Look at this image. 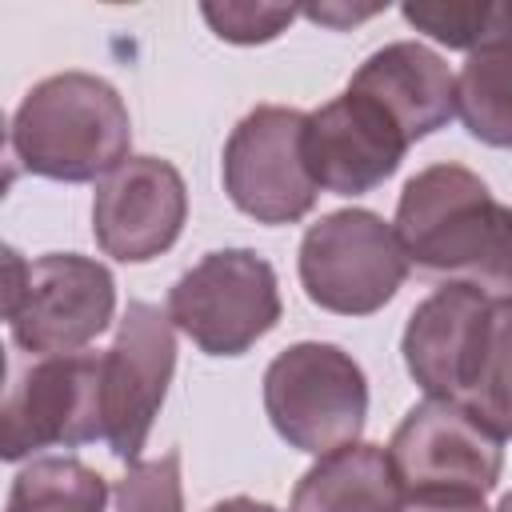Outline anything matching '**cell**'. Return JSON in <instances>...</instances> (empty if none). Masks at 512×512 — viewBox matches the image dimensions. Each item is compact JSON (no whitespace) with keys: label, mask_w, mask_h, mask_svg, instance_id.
Segmentation results:
<instances>
[{"label":"cell","mask_w":512,"mask_h":512,"mask_svg":"<svg viewBox=\"0 0 512 512\" xmlns=\"http://www.w3.org/2000/svg\"><path fill=\"white\" fill-rule=\"evenodd\" d=\"M392 228L408 264L488 296H512V208L472 168H420L396 200Z\"/></svg>","instance_id":"1"},{"label":"cell","mask_w":512,"mask_h":512,"mask_svg":"<svg viewBox=\"0 0 512 512\" xmlns=\"http://www.w3.org/2000/svg\"><path fill=\"white\" fill-rule=\"evenodd\" d=\"M132 116L124 96L92 72H56L32 84L12 112V152L44 180H104L128 160Z\"/></svg>","instance_id":"2"},{"label":"cell","mask_w":512,"mask_h":512,"mask_svg":"<svg viewBox=\"0 0 512 512\" xmlns=\"http://www.w3.org/2000/svg\"><path fill=\"white\" fill-rule=\"evenodd\" d=\"M264 412L276 436L308 456L348 448L368 420L364 368L340 344L300 340L268 364Z\"/></svg>","instance_id":"3"},{"label":"cell","mask_w":512,"mask_h":512,"mask_svg":"<svg viewBox=\"0 0 512 512\" xmlns=\"http://www.w3.org/2000/svg\"><path fill=\"white\" fill-rule=\"evenodd\" d=\"M296 264L304 296L336 316H372L408 280L396 228L368 208H340L308 224Z\"/></svg>","instance_id":"4"},{"label":"cell","mask_w":512,"mask_h":512,"mask_svg":"<svg viewBox=\"0 0 512 512\" xmlns=\"http://www.w3.org/2000/svg\"><path fill=\"white\" fill-rule=\"evenodd\" d=\"M168 316L204 356H244L280 324L276 272L252 248L208 252L172 284Z\"/></svg>","instance_id":"5"},{"label":"cell","mask_w":512,"mask_h":512,"mask_svg":"<svg viewBox=\"0 0 512 512\" xmlns=\"http://www.w3.org/2000/svg\"><path fill=\"white\" fill-rule=\"evenodd\" d=\"M504 440L452 400L408 408L388 440L408 500H484L504 472Z\"/></svg>","instance_id":"6"},{"label":"cell","mask_w":512,"mask_h":512,"mask_svg":"<svg viewBox=\"0 0 512 512\" xmlns=\"http://www.w3.org/2000/svg\"><path fill=\"white\" fill-rule=\"evenodd\" d=\"M308 112L256 104L224 144V192L256 224H296L316 204V180L304 160Z\"/></svg>","instance_id":"7"},{"label":"cell","mask_w":512,"mask_h":512,"mask_svg":"<svg viewBox=\"0 0 512 512\" xmlns=\"http://www.w3.org/2000/svg\"><path fill=\"white\" fill-rule=\"evenodd\" d=\"M104 352L44 356L24 368L0 408V456L8 464L40 448H76L104 436Z\"/></svg>","instance_id":"8"},{"label":"cell","mask_w":512,"mask_h":512,"mask_svg":"<svg viewBox=\"0 0 512 512\" xmlns=\"http://www.w3.org/2000/svg\"><path fill=\"white\" fill-rule=\"evenodd\" d=\"M116 316L112 272L80 252H48L28 264L20 300L4 312L12 344L36 356L84 352Z\"/></svg>","instance_id":"9"},{"label":"cell","mask_w":512,"mask_h":512,"mask_svg":"<svg viewBox=\"0 0 512 512\" xmlns=\"http://www.w3.org/2000/svg\"><path fill=\"white\" fill-rule=\"evenodd\" d=\"M176 372V324L168 308L132 300L116 324V340L104 352V440L124 464L140 460V448L164 408Z\"/></svg>","instance_id":"10"},{"label":"cell","mask_w":512,"mask_h":512,"mask_svg":"<svg viewBox=\"0 0 512 512\" xmlns=\"http://www.w3.org/2000/svg\"><path fill=\"white\" fill-rule=\"evenodd\" d=\"M188 220L184 176L160 156H128L96 184L92 236L120 264H148L168 252Z\"/></svg>","instance_id":"11"},{"label":"cell","mask_w":512,"mask_h":512,"mask_svg":"<svg viewBox=\"0 0 512 512\" xmlns=\"http://www.w3.org/2000/svg\"><path fill=\"white\" fill-rule=\"evenodd\" d=\"M492 308L496 296L472 284H444L412 308L400 352L428 400L464 404L488 352Z\"/></svg>","instance_id":"12"},{"label":"cell","mask_w":512,"mask_h":512,"mask_svg":"<svg viewBox=\"0 0 512 512\" xmlns=\"http://www.w3.org/2000/svg\"><path fill=\"white\" fill-rule=\"evenodd\" d=\"M408 136L368 96L344 88L324 108L308 112L304 160L316 188L332 196H364L380 188L404 160Z\"/></svg>","instance_id":"13"},{"label":"cell","mask_w":512,"mask_h":512,"mask_svg":"<svg viewBox=\"0 0 512 512\" xmlns=\"http://www.w3.org/2000/svg\"><path fill=\"white\" fill-rule=\"evenodd\" d=\"M352 92L376 100L408 144L432 136L456 116V76L420 40H396L376 48L348 80Z\"/></svg>","instance_id":"14"},{"label":"cell","mask_w":512,"mask_h":512,"mask_svg":"<svg viewBox=\"0 0 512 512\" xmlns=\"http://www.w3.org/2000/svg\"><path fill=\"white\" fill-rule=\"evenodd\" d=\"M404 504L408 496L388 448L356 440L316 456V464L296 480L288 512H404Z\"/></svg>","instance_id":"15"},{"label":"cell","mask_w":512,"mask_h":512,"mask_svg":"<svg viewBox=\"0 0 512 512\" xmlns=\"http://www.w3.org/2000/svg\"><path fill=\"white\" fill-rule=\"evenodd\" d=\"M456 116L480 144L512 148V44L464 60L456 76Z\"/></svg>","instance_id":"16"},{"label":"cell","mask_w":512,"mask_h":512,"mask_svg":"<svg viewBox=\"0 0 512 512\" xmlns=\"http://www.w3.org/2000/svg\"><path fill=\"white\" fill-rule=\"evenodd\" d=\"M108 484L76 456H40L16 472L4 512H104Z\"/></svg>","instance_id":"17"},{"label":"cell","mask_w":512,"mask_h":512,"mask_svg":"<svg viewBox=\"0 0 512 512\" xmlns=\"http://www.w3.org/2000/svg\"><path fill=\"white\" fill-rule=\"evenodd\" d=\"M400 16L460 52H488L512 44V0H412Z\"/></svg>","instance_id":"18"},{"label":"cell","mask_w":512,"mask_h":512,"mask_svg":"<svg viewBox=\"0 0 512 512\" xmlns=\"http://www.w3.org/2000/svg\"><path fill=\"white\" fill-rule=\"evenodd\" d=\"M460 408L472 412L496 440H512V296H496L488 352Z\"/></svg>","instance_id":"19"},{"label":"cell","mask_w":512,"mask_h":512,"mask_svg":"<svg viewBox=\"0 0 512 512\" xmlns=\"http://www.w3.org/2000/svg\"><path fill=\"white\" fill-rule=\"evenodd\" d=\"M116 512H184V480L180 452H164L160 460H136L116 480Z\"/></svg>","instance_id":"20"},{"label":"cell","mask_w":512,"mask_h":512,"mask_svg":"<svg viewBox=\"0 0 512 512\" xmlns=\"http://www.w3.org/2000/svg\"><path fill=\"white\" fill-rule=\"evenodd\" d=\"M200 16L228 44H268L296 20V8H284V4H200Z\"/></svg>","instance_id":"21"},{"label":"cell","mask_w":512,"mask_h":512,"mask_svg":"<svg viewBox=\"0 0 512 512\" xmlns=\"http://www.w3.org/2000/svg\"><path fill=\"white\" fill-rule=\"evenodd\" d=\"M24 280H28V260L16 248H4V312L20 300Z\"/></svg>","instance_id":"22"},{"label":"cell","mask_w":512,"mask_h":512,"mask_svg":"<svg viewBox=\"0 0 512 512\" xmlns=\"http://www.w3.org/2000/svg\"><path fill=\"white\" fill-rule=\"evenodd\" d=\"M376 12H384V8H380V4H376V8H328V4H320V8H304L308 20H316V24H332V28H348V24L368 20V16H376Z\"/></svg>","instance_id":"23"},{"label":"cell","mask_w":512,"mask_h":512,"mask_svg":"<svg viewBox=\"0 0 512 512\" xmlns=\"http://www.w3.org/2000/svg\"><path fill=\"white\" fill-rule=\"evenodd\" d=\"M404 512H488L484 500H408Z\"/></svg>","instance_id":"24"},{"label":"cell","mask_w":512,"mask_h":512,"mask_svg":"<svg viewBox=\"0 0 512 512\" xmlns=\"http://www.w3.org/2000/svg\"><path fill=\"white\" fill-rule=\"evenodd\" d=\"M208 512H280L264 500H252V496H228V500H216Z\"/></svg>","instance_id":"25"},{"label":"cell","mask_w":512,"mask_h":512,"mask_svg":"<svg viewBox=\"0 0 512 512\" xmlns=\"http://www.w3.org/2000/svg\"><path fill=\"white\" fill-rule=\"evenodd\" d=\"M496 512H512V492H504V496H500V504H496Z\"/></svg>","instance_id":"26"}]
</instances>
